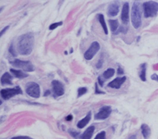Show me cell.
I'll return each mask as SVG.
<instances>
[{"label":"cell","mask_w":158,"mask_h":139,"mask_svg":"<svg viewBox=\"0 0 158 139\" xmlns=\"http://www.w3.org/2000/svg\"><path fill=\"white\" fill-rule=\"evenodd\" d=\"M11 79H12V77L10 75V73L6 72L1 78V83L3 85H10V84H12Z\"/></svg>","instance_id":"obj_13"},{"label":"cell","mask_w":158,"mask_h":139,"mask_svg":"<svg viewBox=\"0 0 158 139\" xmlns=\"http://www.w3.org/2000/svg\"><path fill=\"white\" fill-rule=\"evenodd\" d=\"M129 3H124L122 9V15H121V19L124 23L129 22Z\"/></svg>","instance_id":"obj_10"},{"label":"cell","mask_w":158,"mask_h":139,"mask_svg":"<svg viewBox=\"0 0 158 139\" xmlns=\"http://www.w3.org/2000/svg\"><path fill=\"white\" fill-rule=\"evenodd\" d=\"M10 63L12 66H14L18 69H21L24 71H33L34 70L33 64L30 61H23L20 59H14V60H11Z\"/></svg>","instance_id":"obj_4"},{"label":"cell","mask_w":158,"mask_h":139,"mask_svg":"<svg viewBox=\"0 0 158 139\" xmlns=\"http://www.w3.org/2000/svg\"><path fill=\"white\" fill-rule=\"evenodd\" d=\"M72 119V116L71 115H69L68 116H66V118H65V120H67V121H70Z\"/></svg>","instance_id":"obj_30"},{"label":"cell","mask_w":158,"mask_h":139,"mask_svg":"<svg viewBox=\"0 0 158 139\" xmlns=\"http://www.w3.org/2000/svg\"><path fill=\"white\" fill-rule=\"evenodd\" d=\"M131 21L132 24L135 29H138L142 24V12H141V4L138 2H135L132 6L131 13Z\"/></svg>","instance_id":"obj_2"},{"label":"cell","mask_w":158,"mask_h":139,"mask_svg":"<svg viewBox=\"0 0 158 139\" xmlns=\"http://www.w3.org/2000/svg\"><path fill=\"white\" fill-rule=\"evenodd\" d=\"M8 28H9V26H6V27H5V28H4V30H3V31H1V34H0V35H1V36H3V34L4 33V31H6V30H7Z\"/></svg>","instance_id":"obj_29"},{"label":"cell","mask_w":158,"mask_h":139,"mask_svg":"<svg viewBox=\"0 0 158 139\" xmlns=\"http://www.w3.org/2000/svg\"><path fill=\"white\" fill-rule=\"evenodd\" d=\"M26 93L34 98H38L40 97V87L39 84L35 82H30L26 84L25 87Z\"/></svg>","instance_id":"obj_5"},{"label":"cell","mask_w":158,"mask_h":139,"mask_svg":"<svg viewBox=\"0 0 158 139\" xmlns=\"http://www.w3.org/2000/svg\"><path fill=\"white\" fill-rule=\"evenodd\" d=\"M126 81V77H122V78H116V79H114L113 81L109 83L108 86L110 88H114V89H119L122 84L124 82Z\"/></svg>","instance_id":"obj_11"},{"label":"cell","mask_w":158,"mask_h":139,"mask_svg":"<svg viewBox=\"0 0 158 139\" xmlns=\"http://www.w3.org/2000/svg\"><path fill=\"white\" fill-rule=\"evenodd\" d=\"M109 24H110V29H111V31H112L113 32H115L117 30L118 26H119V23H118L117 20H111L110 19V20H109Z\"/></svg>","instance_id":"obj_20"},{"label":"cell","mask_w":158,"mask_h":139,"mask_svg":"<svg viewBox=\"0 0 158 139\" xmlns=\"http://www.w3.org/2000/svg\"><path fill=\"white\" fill-rule=\"evenodd\" d=\"M51 84H52L53 92L56 96L60 97L64 94V86L61 82L57 81V80H53Z\"/></svg>","instance_id":"obj_9"},{"label":"cell","mask_w":158,"mask_h":139,"mask_svg":"<svg viewBox=\"0 0 158 139\" xmlns=\"http://www.w3.org/2000/svg\"><path fill=\"white\" fill-rule=\"evenodd\" d=\"M143 13L145 18L155 17L158 12V3L154 1H148L143 4Z\"/></svg>","instance_id":"obj_3"},{"label":"cell","mask_w":158,"mask_h":139,"mask_svg":"<svg viewBox=\"0 0 158 139\" xmlns=\"http://www.w3.org/2000/svg\"><path fill=\"white\" fill-rule=\"evenodd\" d=\"M151 78H152L153 80H157V81L158 82V76L157 75H152Z\"/></svg>","instance_id":"obj_27"},{"label":"cell","mask_w":158,"mask_h":139,"mask_svg":"<svg viewBox=\"0 0 158 139\" xmlns=\"http://www.w3.org/2000/svg\"><path fill=\"white\" fill-rule=\"evenodd\" d=\"M129 139H136V136L135 135H132V136H130Z\"/></svg>","instance_id":"obj_31"},{"label":"cell","mask_w":158,"mask_h":139,"mask_svg":"<svg viewBox=\"0 0 158 139\" xmlns=\"http://www.w3.org/2000/svg\"><path fill=\"white\" fill-rule=\"evenodd\" d=\"M22 90L20 87H15L11 89H4L1 91V97L4 100H8L11 98L12 97L16 96L17 94H22Z\"/></svg>","instance_id":"obj_6"},{"label":"cell","mask_w":158,"mask_h":139,"mask_svg":"<svg viewBox=\"0 0 158 139\" xmlns=\"http://www.w3.org/2000/svg\"><path fill=\"white\" fill-rule=\"evenodd\" d=\"M11 72L14 75L15 78H25L28 77V74L23 72L22 70H15V69H11Z\"/></svg>","instance_id":"obj_16"},{"label":"cell","mask_w":158,"mask_h":139,"mask_svg":"<svg viewBox=\"0 0 158 139\" xmlns=\"http://www.w3.org/2000/svg\"><path fill=\"white\" fill-rule=\"evenodd\" d=\"M98 82H99V83H100V85H101V86L103 85V80H102L101 77H99V78H98Z\"/></svg>","instance_id":"obj_28"},{"label":"cell","mask_w":158,"mask_h":139,"mask_svg":"<svg viewBox=\"0 0 158 139\" xmlns=\"http://www.w3.org/2000/svg\"><path fill=\"white\" fill-rule=\"evenodd\" d=\"M100 50V45L98 42H93L91 45L89 47V49L85 51L84 53V58L87 60H91L93 57Z\"/></svg>","instance_id":"obj_7"},{"label":"cell","mask_w":158,"mask_h":139,"mask_svg":"<svg viewBox=\"0 0 158 139\" xmlns=\"http://www.w3.org/2000/svg\"><path fill=\"white\" fill-rule=\"evenodd\" d=\"M140 78L143 81H146V64L142 65V70L140 72Z\"/></svg>","instance_id":"obj_21"},{"label":"cell","mask_w":158,"mask_h":139,"mask_svg":"<svg viewBox=\"0 0 158 139\" xmlns=\"http://www.w3.org/2000/svg\"><path fill=\"white\" fill-rule=\"evenodd\" d=\"M11 139H32L29 137H23V136H19V137H14Z\"/></svg>","instance_id":"obj_25"},{"label":"cell","mask_w":158,"mask_h":139,"mask_svg":"<svg viewBox=\"0 0 158 139\" xmlns=\"http://www.w3.org/2000/svg\"><path fill=\"white\" fill-rule=\"evenodd\" d=\"M96 92L97 93H103V92H101V91H98V89H97V85H96Z\"/></svg>","instance_id":"obj_33"},{"label":"cell","mask_w":158,"mask_h":139,"mask_svg":"<svg viewBox=\"0 0 158 139\" xmlns=\"http://www.w3.org/2000/svg\"><path fill=\"white\" fill-rule=\"evenodd\" d=\"M94 130H95V127L92 125L90 126L89 128H87V129L84 131V133L82 135L81 138L82 139H91L92 136H93V133H94Z\"/></svg>","instance_id":"obj_14"},{"label":"cell","mask_w":158,"mask_h":139,"mask_svg":"<svg viewBox=\"0 0 158 139\" xmlns=\"http://www.w3.org/2000/svg\"><path fill=\"white\" fill-rule=\"evenodd\" d=\"M34 45V36L32 33L22 35L18 41V50L21 55H30Z\"/></svg>","instance_id":"obj_1"},{"label":"cell","mask_w":158,"mask_h":139,"mask_svg":"<svg viewBox=\"0 0 158 139\" xmlns=\"http://www.w3.org/2000/svg\"><path fill=\"white\" fill-rule=\"evenodd\" d=\"M88 91V90H87V88H85V87H83V88H80L78 89V97H81V96H83V95H84L85 93H87Z\"/></svg>","instance_id":"obj_22"},{"label":"cell","mask_w":158,"mask_h":139,"mask_svg":"<svg viewBox=\"0 0 158 139\" xmlns=\"http://www.w3.org/2000/svg\"><path fill=\"white\" fill-rule=\"evenodd\" d=\"M110 113H111V108L110 106H103L96 114L95 118L97 120H104L110 115Z\"/></svg>","instance_id":"obj_8"},{"label":"cell","mask_w":158,"mask_h":139,"mask_svg":"<svg viewBox=\"0 0 158 139\" xmlns=\"http://www.w3.org/2000/svg\"><path fill=\"white\" fill-rule=\"evenodd\" d=\"M90 119H91V112H89L87 116H85L84 118H83L82 120H80L78 123V127L79 129H82V128H83L84 126H86L87 124L90 121Z\"/></svg>","instance_id":"obj_15"},{"label":"cell","mask_w":158,"mask_h":139,"mask_svg":"<svg viewBox=\"0 0 158 139\" xmlns=\"http://www.w3.org/2000/svg\"><path fill=\"white\" fill-rule=\"evenodd\" d=\"M95 139H105V132L104 131H102L100 133H98Z\"/></svg>","instance_id":"obj_24"},{"label":"cell","mask_w":158,"mask_h":139,"mask_svg":"<svg viewBox=\"0 0 158 139\" xmlns=\"http://www.w3.org/2000/svg\"><path fill=\"white\" fill-rule=\"evenodd\" d=\"M63 24V22H57V23H52V24H50V30H55L56 29V27H58V26H60V25H62Z\"/></svg>","instance_id":"obj_23"},{"label":"cell","mask_w":158,"mask_h":139,"mask_svg":"<svg viewBox=\"0 0 158 139\" xmlns=\"http://www.w3.org/2000/svg\"><path fill=\"white\" fill-rule=\"evenodd\" d=\"M118 70H119V71H118V73H119V74H121V73L123 74V73H124V70L121 69V68H119V69H118Z\"/></svg>","instance_id":"obj_32"},{"label":"cell","mask_w":158,"mask_h":139,"mask_svg":"<svg viewBox=\"0 0 158 139\" xmlns=\"http://www.w3.org/2000/svg\"><path fill=\"white\" fill-rule=\"evenodd\" d=\"M119 12V3L118 2H113L110 4L108 8V14L111 17H115Z\"/></svg>","instance_id":"obj_12"},{"label":"cell","mask_w":158,"mask_h":139,"mask_svg":"<svg viewBox=\"0 0 158 139\" xmlns=\"http://www.w3.org/2000/svg\"><path fill=\"white\" fill-rule=\"evenodd\" d=\"M114 74H115V70L112 69V68H110V69L106 70L103 72L102 76H103V78H104L105 79H108V78H112L113 76H114Z\"/></svg>","instance_id":"obj_19"},{"label":"cell","mask_w":158,"mask_h":139,"mask_svg":"<svg viewBox=\"0 0 158 139\" xmlns=\"http://www.w3.org/2000/svg\"><path fill=\"white\" fill-rule=\"evenodd\" d=\"M10 52L13 55V57H16V52L14 51V49H13V45H11L10 47Z\"/></svg>","instance_id":"obj_26"},{"label":"cell","mask_w":158,"mask_h":139,"mask_svg":"<svg viewBox=\"0 0 158 139\" xmlns=\"http://www.w3.org/2000/svg\"><path fill=\"white\" fill-rule=\"evenodd\" d=\"M98 19H99V22L101 23L102 27L103 29V31L106 35H108V29H107V26H106V23H105V20H104V17L102 14H99L98 16Z\"/></svg>","instance_id":"obj_18"},{"label":"cell","mask_w":158,"mask_h":139,"mask_svg":"<svg viewBox=\"0 0 158 139\" xmlns=\"http://www.w3.org/2000/svg\"><path fill=\"white\" fill-rule=\"evenodd\" d=\"M141 129H142V133H143V138L145 139L148 138V137L150 135V129H149V127L147 124H142Z\"/></svg>","instance_id":"obj_17"}]
</instances>
